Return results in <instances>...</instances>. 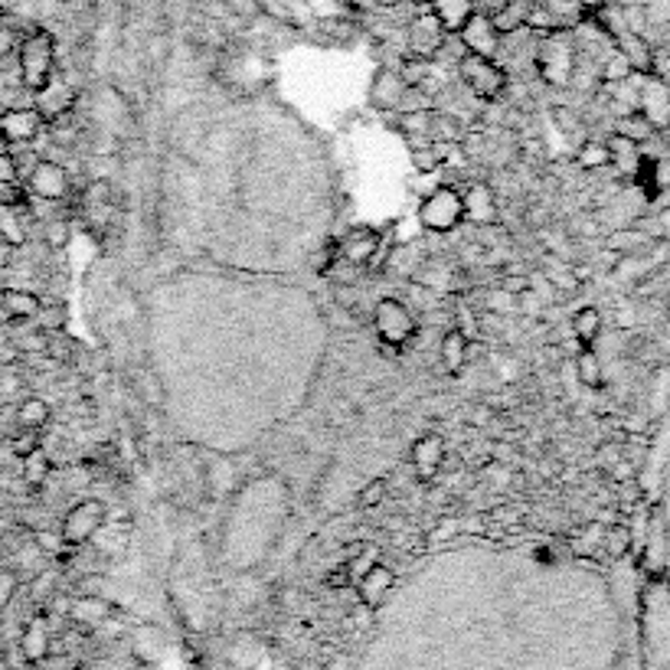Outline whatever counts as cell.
Wrapping results in <instances>:
<instances>
[{
	"label": "cell",
	"instance_id": "9c48e42d",
	"mask_svg": "<svg viewBox=\"0 0 670 670\" xmlns=\"http://www.w3.org/2000/svg\"><path fill=\"white\" fill-rule=\"evenodd\" d=\"M75 101H79V92L72 88V82L56 69L52 79L33 92V108L39 111L43 124H52L59 118H69L75 111Z\"/></svg>",
	"mask_w": 670,
	"mask_h": 670
},
{
	"label": "cell",
	"instance_id": "8d00e7d4",
	"mask_svg": "<svg viewBox=\"0 0 670 670\" xmlns=\"http://www.w3.org/2000/svg\"><path fill=\"white\" fill-rule=\"evenodd\" d=\"M43 239H46V246H52V249H65L69 239H72V226H69L65 219H52V223H46Z\"/></svg>",
	"mask_w": 670,
	"mask_h": 670
},
{
	"label": "cell",
	"instance_id": "bcb514c9",
	"mask_svg": "<svg viewBox=\"0 0 670 670\" xmlns=\"http://www.w3.org/2000/svg\"><path fill=\"white\" fill-rule=\"evenodd\" d=\"M13 255H16V246H13L7 236H0V272H3V268H10Z\"/></svg>",
	"mask_w": 670,
	"mask_h": 670
},
{
	"label": "cell",
	"instance_id": "ac0fdd59",
	"mask_svg": "<svg viewBox=\"0 0 670 670\" xmlns=\"http://www.w3.org/2000/svg\"><path fill=\"white\" fill-rule=\"evenodd\" d=\"M468 350H471L468 334H465L462 327H452V331L442 337V344H439V357H442L445 373L458 376V373L465 370V363H468Z\"/></svg>",
	"mask_w": 670,
	"mask_h": 670
},
{
	"label": "cell",
	"instance_id": "484cf974",
	"mask_svg": "<svg viewBox=\"0 0 670 670\" xmlns=\"http://www.w3.org/2000/svg\"><path fill=\"white\" fill-rule=\"evenodd\" d=\"M599 331H602V314H599V308H579V311L573 314V334L579 337L583 347L596 344Z\"/></svg>",
	"mask_w": 670,
	"mask_h": 670
},
{
	"label": "cell",
	"instance_id": "d4e9b609",
	"mask_svg": "<svg viewBox=\"0 0 670 670\" xmlns=\"http://www.w3.org/2000/svg\"><path fill=\"white\" fill-rule=\"evenodd\" d=\"M527 13H530V0H507L504 7H498L491 13V20H494V26L504 36V33H514V29L527 26Z\"/></svg>",
	"mask_w": 670,
	"mask_h": 670
},
{
	"label": "cell",
	"instance_id": "8fae6325",
	"mask_svg": "<svg viewBox=\"0 0 670 670\" xmlns=\"http://www.w3.org/2000/svg\"><path fill=\"white\" fill-rule=\"evenodd\" d=\"M458 39H462L465 52L484 56V59H494L498 49H501V29L494 26L491 13H481V10H475V13L465 20V26L458 29Z\"/></svg>",
	"mask_w": 670,
	"mask_h": 670
},
{
	"label": "cell",
	"instance_id": "1f68e13d",
	"mask_svg": "<svg viewBox=\"0 0 670 670\" xmlns=\"http://www.w3.org/2000/svg\"><path fill=\"white\" fill-rule=\"evenodd\" d=\"M386 494H390V481L386 478H373V481H367L363 484V491H360V507L363 511H373V507H380L383 501H386Z\"/></svg>",
	"mask_w": 670,
	"mask_h": 670
},
{
	"label": "cell",
	"instance_id": "4316f807",
	"mask_svg": "<svg viewBox=\"0 0 670 670\" xmlns=\"http://www.w3.org/2000/svg\"><path fill=\"white\" fill-rule=\"evenodd\" d=\"M429 137H432L435 144H458V141L465 137V124L455 121V118H448V115H442V111H435V115H432V124H429Z\"/></svg>",
	"mask_w": 670,
	"mask_h": 670
},
{
	"label": "cell",
	"instance_id": "4dcf8cb0",
	"mask_svg": "<svg viewBox=\"0 0 670 670\" xmlns=\"http://www.w3.org/2000/svg\"><path fill=\"white\" fill-rule=\"evenodd\" d=\"M619 134H625V137H632L635 144H642V141H648L651 134H655V124L645 118V115H629L622 124H619Z\"/></svg>",
	"mask_w": 670,
	"mask_h": 670
},
{
	"label": "cell",
	"instance_id": "f907efd6",
	"mask_svg": "<svg viewBox=\"0 0 670 670\" xmlns=\"http://www.w3.org/2000/svg\"><path fill=\"white\" fill-rule=\"evenodd\" d=\"M0 543H3V530H0Z\"/></svg>",
	"mask_w": 670,
	"mask_h": 670
},
{
	"label": "cell",
	"instance_id": "d6a6232c",
	"mask_svg": "<svg viewBox=\"0 0 670 670\" xmlns=\"http://www.w3.org/2000/svg\"><path fill=\"white\" fill-rule=\"evenodd\" d=\"M632 72H635V65L629 62V56L622 49H612L609 62H606V79L609 82H625V79H632Z\"/></svg>",
	"mask_w": 670,
	"mask_h": 670
},
{
	"label": "cell",
	"instance_id": "e0dca14e",
	"mask_svg": "<svg viewBox=\"0 0 670 670\" xmlns=\"http://www.w3.org/2000/svg\"><path fill=\"white\" fill-rule=\"evenodd\" d=\"M43 308V301L33 295V291H23V288H0V314L13 324H23V321H33L36 311Z\"/></svg>",
	"mask_w": 670,
	"mask_h": 670
},
{
	"label": "cell",
	"instance_id": "74e56055",
	"mask_svg": "<svg viewBox=\"0 0 670 670\" xmlns=\"http://www.w3.org/2000/svg\"><path fill=\"white\" fill-rule=\"evenodd\" d=\"M432 115H435V108H426V111H409V115H399V118H403V128H406L409 134L429 137V124H432Z\"/></svg>",
	"mask_w": 670,
	"mask_h": 670
},
{
	"label": "cell",
	"instance_id": "f546056e",
	"mask_svg": "<svg viewBox=\"0 0 670 670\" xmlns=\"http://www.w3.org/2000/svg\"><path fill=\"white\" fill-rule=\"evenodd\" d=\"M426 108H435V101L426 95L422 85H406L399 105H396V115H409V111H426Z\"/></svg>",
	"mask_w": 670,
	"mask_h": 670
},
{
	"label": "cell",
	"instance_id": "9a60e30c",
	"mask_svg": "<svg viewBox=\"0 0 670 670\" xmlns=\"http://www.w3.org/2000/svg\"><path fill=\"white\" fill-rule=\"evenodd\" d=\"M406 85H409V82L403 79L399 69H393V65H380V69L373 72V82H370L367 98H370V105L380 108V111H396V105H399Z\"/></svg>",
	"mask_w": 670,
	"mask_h": 670
},
{
	"label": "cell",
	"instance_id": "277c9868",
	"mask_svg": "<svg viewBox=\"0 0 670 670\" xmlns=\"http://www.w3.org/2000/svg\"><path fill=\"white\" fill-rule=\"evenodd\" d=\"M373 331L380 337V347H396L403 350L416 334H419V324L412 318V311L406 308V301L399 298H380L376 308H373Z\"/></svg>",
	"mask_w": 670,
	"mask_h": 670
},
{
	"label": "cell",
	"instance_id": "f6af8a7d",
	"mask_svg": "<svg viewBox=\"0 0 670 670\" xmlns=\"http://www.w3.org/2000/svg\"><path fill=\"white\" fill-rule=\"evenodd\" d=\"M606 543H609V550L615 553V557H622L625 550H629V530H622V527H615L609 537H606Z\"/></svg>",
	"mask_w": 670,
	"mask_h": 670
},
{
	"label": "cell",
	"instance_id": "d590c367",
	"mask_svg": "<svg viewBox=\"0 0 670 670\" xmlns=\"http://www.w3.org/2000/svg\"><path fill=\"white\" fill-rule=\"evenodd\" d=\"M23 170L13 151H0V187H20Z\"/></svg>",
	"mask_w": 670,
	"mask_h": 670
},
{
	"label": "cell",
	"instance_id": "ba28073f",
	"mask_svg": "<svg viewBox=\"0 0 670 670\" xmlns=\"http://www.w3.org/2000/svg\"><path fill=\"white\" fill-rule=\"evenodd\" d=\"M26 193L43 200V203H65L72 196V180H69V170L56 160H36L26 177Z\"/></svg>",
	"mask_w": 670,
	"mask_h": 670
},
{
	"label": "cell",
	"instance_id": "4fadbf2b",
	"mask_svg": "<svg viewBox=\"0 0 670 670\" xmlns=\"http://www.w3.org/2000/svg\"><path fill=\"white\" fill-rule=\"evenodd\" d=\"M39 131H43V118L33 105L29 108L10 105L0 111V134L7 144H29V141H36Z\"/></svg>",
	"mask_w": 670,
	"mask_h": 670
},
{
	"label": "cell",
	"instance_id": "2e32d148",
	"mask_svg": "<svg viewBox=\"0 0 670 670\" xmlns=\"http://www.w3.org/2000/svg\"><path fill=\"white\" fill-rule=\"evenodd\" d=\"M462 203H465V223H471V226L498 223V196L488 183H481V180L468 183V190L462 193Z\"/></svg>",
	"mask_w": 670,
	"mask_h": 670
},
{
	"label": "cell",
	"instance_id": "83f0119b",
	"mask_svg": "<svg viewBox=\"0 0 670 670\" xmlns=\"http://www.w3.org/2000/svg\"><path fill=\"white\" fill-rule=\"evenodd\" d=\"M23 465H20V475H23V481L29 484V488H39V484H46V478H49V458H46V452L43 448H36V452H29L26 458H20Z\"/></svg>",
	"mask_w": 670,
	"mask_h": 670
},
{
	"label": "cell",
	"instance_id": "ab89813d",
	"mask_svg": "<svg viewBox=\"0 0 670 670\" xmlns=\"http://www.w3.org/2000/svg\"><path fill=\"white\" fill-rule=\"evenodd\" d=\"M16 46H20V33L10 26H0V72L16 59Z\"/></svg>",
	"mask_w": 670,
	"mask_h": 670
},
{
	"label": "cell",
	"instance_id": "7dc6e473",
	"mask_svg": "<svg viewBox=\"0 0 670 670\" xmlns=\"http://www.w3.org/2000/svg\"><path fill=\"white\" fill-rule=\"evenodd\" d=\"M475 3H478V10H481V13H494V10H498V7H504L507 0H475Z\"/></svg>",
	"mask_w": 670,
	"mask_h": 670
},
{
	"label": "cell",
	"instance_id": "5b68a950",
	"mask_svg": "<svg viewBox=\"0 0 670 670\" xmlns=\"http://www.w3.org/2000/svg\"><path fill=\"white\" fill-rule=\"evenodd\" d=\"M458 75L468 85V92L481 101H498L511 85V75L504 72V65L498 59H484V56H471V52L458 62Z\"/></svg>",
	"mask_w": 670,
	"mask_h": 670
},
{
	"label": "cell",
	"instance_id": "7bdbcfd3",
	"mask_svg": "<svg viewBox=\"0 0 670 670\" xmlns=\"http://www.w3.org/2000/svg\"><path fill=\"white\" fill-rule=\"evenodd\" d=\"M43 645H46L43 622H33V625H29V632H26V651H29V655H39V651H43Z\"/></svg>",
	"mask_w": 670,
	"mask_h": 670
},
{
	"label": "cell",
	"instance_id": "44dd1931",
	"mask_svg": "<svg viewBox=\"0 0 670 670\" xmlns=\"http://www.w3.org/2000/svg\"><path fill=\"white\" fill-rule=\"evenodd\" d=\"M26 223H29V200L0 203V236H7L16 249L26 242Z\"/></svg>",
	"mask_w": 670,
	"mask_h": 670
},
{
	"label": "cell",
	"instance_id": "d6986e66",
	"mask_svg": "<svg viewBox=\"0 0 670 670\" xmlns=\"http://www.w3.org/2000/svg\"><path fill=\"white\" fill-rule=\"evenodd\" d=\"M426 10H432L439 16V23L448 29V33H458L465 26V20L478 10L475 0H422Z\"/></svg>",
	"mask_w": 670,
	"mask_h": 670
},
{
	"label": "cell",
	"instance_id": "3957f363",
	"mask_svg": "<svg viewBox=\"0 0 670 670\" xmlns=\"http://www.w3.org/2000/svg\"><path fill=\"white\" fill-rule=\"evenodd\" d=\"M465 223V203H462V190L439 183L432 193L422 196L419 203V226L426 232H452Z\"/></svg>",
	"mask_w": 670,
	"mask_h": 670
},
{
	"label": "cell",
	"instance_id": "52a82bcc",
	"mask_svg": "<svg viewBox=\"0 0 670 670\" xmlns=\"http://www.w3.org/2000/svg\"><path fill=\"white\" fill-rule=\"evenodd\" d=\"M105 521H108V507L101 501H95V498H85V501H79V504H72L65 511V517L59 524V540L65 547H82L98 534V527Z\"/></svg>",
	"mask_w": 670,
	"mask_h": 670
},
{
	"label": "cell",
	"instance_id": "7402d4cb",
	"mask_svg": "<svg viewBox=\"0 0 670 670\" xmlns=\"http://www.w3.org/2000/svg\"><path fill=\"white\" fill-rule=\"evenodd\" d=\"M606 147H609V164H615L622 174H638V167H642V151H638V144H635L632 137L612 134V137L606 141Z\"/></svg>",
	"mask_w": 670,
	"mask_h": 670
},
{
	"label": "cell",
	"instance_id": "836d02e7",
	"mask_svg": "<svg viewBox=\"0 0 670 670\" xmlns=\"http://www.w3.org/2000/svg\"><path fill=\"white\" fill-rule=\"evenodd\" d=\"M579 164H583L586 170L606 167V164H609V147L599 144V141H586V144L579 147Z\"/></svg>",
	"mask_w": 670,
	"mask_h": 670
},
{
	"label": "cell",
	"instance_id": "b9f144b4",
	"mask_svg": "<svg viewBox=\"0 0 670 670\" xmlns=\"http://www.w3.org/2000/svg\"><path fill=\"white\" fill-rule=\"evenodd\" d=\"M337 262H340L337 242H327V246H324V249L318 252V259H314V272H318V275H331Z\"/></svg>",
	"mask_w": 670,
	"mask_h": 670
},
{
	"label": "cell",
	"instance_id": "c3c4849f",
	"mask_svg": "<svg viewBox=\"0 0 670 670\" xmlns=\"http://www.w3.org/2000/svg\"><path fill=\"white\" fill-rule=\"evenodd\" d=\"M373 7H383V10H393V7H399L403 0H370Z\"/></svg>",
	"mask_w": 670,
	"mask_h": 670
},
{
	"label": "cell",
	"instance_id": "30bf717a",
	"mask_svg": "<svg viewBox=\"0 0 670 670\" xmlns=\"http://www.w3.org/2000/svg\"><path fill=\"white\" fill-rule=\"evenodd\" d=\"M448 39V29L439 23V16L432 10H422L409 20L406 26V46L409 52L406 56H419V59H439L442 46Z\"/></svg>",
	"mask_w": 670,
	"mask_h": 670
},
{
	"label": "cell",
	"instance_id": "f1b7e54d",
	"mask_svg": "<svg viewBox=\"0 0 670 670\" xmlns=\"http://www.w3.org/2000/svg\"><path fill=\"white\" fill-rule=\"evenodd\" d=\"M576 373H579V383L583 386H602V360L596 357L593 347H586L579 357H576Z\"/></svg>",
	"mask_w": 670,
	"mask_h": 670
},
{
	"label": "cell",
	"instance_id": "ee69618b",
	"mask_svg": "<svg viewBox=\"0 0 670 670\" xmlns=\"http://www.w3.org/2000/svg\"><path fill=\"white\" fill-rule=\"evenodd\" d=\"M141 396L147 399V403H160V390H157V376H151V373H141Z\"/></svg>",
	"mask_w": 670,
	"mask_h": 670
},
{
	"label": "cell",
	"instance_id": "681fc988",
	"mask_svg": "<svg viewBox=\"0 0 670 670\" xmlns=\"http://www.w3.org/2000/svg\"><path fill=\"white\" fill-rule=\"evenodd\" d=\"M337 3H344V7H354L357 0H337Z\"/></svg>",
	"mask_w": 670,
	"mask_h": 670
},
{
	"label": "cell",
	"instance_id": "7c38bea8",
	"mask_svg": "<svg viewBox=\"0 0 670 670\" xmlns=\"http://www.w3.org/2000/svg\"><path fill=\"white\" fill-rule=\"evenodd\" d=\"M380 242L383 236L370 226H357L350 229L344 239H337V252H340V262L354 265V268H367L376 255H380Z\"/></svg>",
	"mask_w": 670,
	"mask_h": 670
},
{
	"label": "cell",
	"instance_id": "5bb4252c",
	"mask_svg": "<svg viewBox=\"0 0 670 670\" xmlns=\"http://www.w3.org/2000/svg\"><path fill=\"white\" fill-rule=\"evenodd\" d=\"M409 462H412V475L419 478V481H435L439 478V471H442V465H445V442H442V435H422V439H416L412 442V448H409Z\"/></svg>",
	"mask_w": 670,
	"mask_h": 670
},
{
	"label": "cell",
	"instance_id": "ffe728a7",
	"mask_svg": "<svg viewBox=\"0 0 670 670\" xmlns=\"http://www.w3.org/2000/svg\"><path fill=\"white\" fill-rule=\"evenodd\" d=\"M638 101H642V115L651 121V124H665L670 118V92L668 85H661L658 79H645V88H642V95H638Z\"/></svg>",
	"mask_w": 670,
	"mask_h": 670
},
{
	"label": "cell",
	"instance_id": "6da1fadb",
	"mask_svg": "<svg viewBox=\"0 0 670 670\" xmlns=\"http://www.w3.org/2000/svg\"><path fill=\"white\" fill-rule=\"evenodd\" d=\"M16 69H20V79H23L29 95L36 88H43L52 79V72H56V39H52V33L29 29L26 36H20Z\"/></svg>",
	"mask_w": 670,
	"mask_h": 670
},
{
	"label": "cell",
	"instance_id": "603a6c76",
	"mask_svg": "<svg viewBox=\"0 0 670 670\" xmlns=\"http://www.w3.org/2000/svg\"><path fill=\"white\" fill-rule=\"evenodd\" d=\"M49 416H52V409H49V403L39 399V396H26V399L16 406V426H20V429H36V432H43L46 422H49Z\"/></svg>",
	"mask_w": 670,
	"mask_h": 670
},
{
	"label": "cell",
	"instance_id": "e575fe53",
	"mask_svg": "<svg viewBox=\"0 0 670 670\" xmlns=\"http://www.w3.org/2000/svg\"><path fill=\"white\" fill-rule=\"evenodd\" d=\"M108 612V606L101 602V599H79L75 606H72V615L79 619V622H85V625H95V622H101V615Z\"/></svg>",
	"mask_w": 670,
	"mask_h": 670
},
{
	"label": "cell",
	"instance_id": "f35d334b",
	"mask_svg": "<svg viewBox=\"0 0 670 670\" xmlns=\"http://www.w3.org/2000/svg\"><path fill=\"white\" fill-rule=\"evenodd\" d=\"M10 448H13V455H16V458H26L29 452L43 448V439H39V432H36V429H20V435L10 442Z\"/></svg>",
	"mask_w": 670,
	"mask_h": 670
},
{
	"label": "cell",
	"instance_id": "8992f818",
	"mask_svg": "<svg viewBox=\"0 0 670 670\" xmlns=\"http://www.w3.org/2000/svg\"><path fill=\"white\" fill-rule=\"evenodd\" d=\"M583 20H586V3L583 0H530L527 29L560 33V29H576Z\"/></svg>",
	"mask_w": 670,
	"mask_h": 670
},
{
	"label": "cell",
	"instance_id": "7a4b0ae2",
	"mask_svg": "<svg viewBox=\"0 0 670 670\" xmlns=\"http://www.w3.org/2000/svg\"><path fill=\"white\" fill-rule=\"evenodd\" d=\"M534 65L540 69V75H543L547 82H553V85H570V82H573V72H576V46H573L570 29L540 33Z\"/></svg>",
	"mask_w": 670,
	"mask_h": 670
},
{
	"label": "cell",
	"instance_id": "60d3db41",
	"mask_svg": "<svg viewBox=\"0 0 670 670\" xmlns=\"http://www.w3.org/2000/svg\"><path fill=\"white\" fill-rule=\"evenodd\" d=\"M376 563H380V560H376V550H363V553H360L357 560H350V563H347L350 583H360V579H363V576H367V573H370V570H373Z\"/></svg>",
	"mask_w": 670,
	"mask_h": 670
},
{
	"label": "cell",
	"instance_id": "cb8c5ba5",
	"mask_svg": "<svg viewBox=\"0 0 670 670\" xmlns=\"http://www.w3.org/2000/svg\"><path fill=\"white\" fill-rule=\"evenodd\" d=\"M357 586H360V596H363L370 606H376V602L390 593V586H393V570L383 566V563H376Z\"/></svg>",
	"mask_w": 670,
	"mask_h": 670
},
{
	"label": "cell",
	"instance_id": "816d5d0a",
	"mask_svg": "<svg viewBox=\"0 0 670 670\" xmlns=\"http://www.w3.org/2000/svg\"><path fill=\"white\" fill-rule=\"evenodd\" d=\"M419 3H422V0H419Z\"/></svg>",
	"mask_w": 670,
	"mask_h": 670
}]
</instances>
